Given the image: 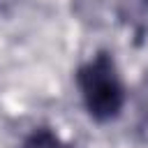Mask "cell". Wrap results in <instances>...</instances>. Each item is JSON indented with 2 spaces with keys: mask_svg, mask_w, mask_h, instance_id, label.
<instances>
[{
  "mask_svg": "<svg viewBox=\"0 0 148 148\" xmlns=\"http://www.w3.org/2000/svg\"><path fill=\"white\" fill-rule=\"evenodd\" d=\"M76 83L90 118H95L97 123L118 118L125 106V86L109 53L102 51L86 65H81L76 72Z\"/></svg>",
  "mask_w": 148,
  "mask_h": 148,
  "instance_id": "obj_1",
  "label": "cell"
},
{
  "mask_svg": "<svg viewBox=\"0 0 148 148\" xmlns=\"http://www.w3.org/2000/svg\"><path fill=\"white\" fill-rule=\"evenodd\" d=\"M23 148H65V146H62V141L58 139V134H53V132L46 130V127H39V130H35V132L28 136V141H25Z\"/></svg>",
  "mask_w": 148,
  "mask_h": 148,
  "instance_id": "obj_2",
  "label": "cell"
}]
</instances>
